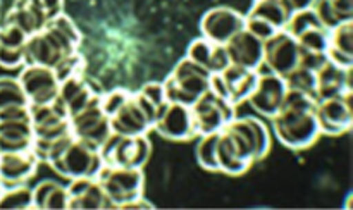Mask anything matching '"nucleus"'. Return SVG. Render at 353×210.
Here are the masks:
<instances>
[{
	"mask_svg": "<svg viewBox=\"0 0 353 210\" xmlns=\"http://www.w3.org/2000/svg\"><path fill=\"white\" fill-rule=\"evenodd\" d=\"M30 119L33 127V148L40 162L45 160L48 151L72 134L69 116L57 100L43 105H30Z\"/></svg>",
	"mask_w": 353,
	"mask_h": 210,
	"instance_id": "nucleus-6",
	"label": "nucleus"
},
{
	"mask_svg": "<svg viewBox=\"0 0 353 210\" xmlns=\"http://www.w3.org/2000/svg\"><path fill=\"white\" fill-rule=\"evenodd\" d=\"M352 93V69L341 67L327 59L316 72V100L334 98Z\"/></svg>",
	"mask_w": 353,
	"mask_h": 210,
	"instance_id": "nucleus-25",
	"label": "nucleus"
},
{
	"mask_svg": "<svg viewBox=\"0 0 353 210\" xmlns=\"http://www.w3.org/2000/svg\"><path fill=\"white\" fill-rule=\"evenodd\" d=\"M259 71L240 67V65L230 64L221 72H216L210 78V90L217 95L223 96L233 105L247 102L248 95L257 83Z\"/></svg>",
	"mask_w": 353,
	"mask_h": 210,
	"instance_id": "nucleus-13",
	"label": "nucleus"
},
{
	"mask_svg": "<svg viewBox=\"0 0 353 210\" xmlns=\"http://www.w3.org/2000/svg\"><path fill=\"white\" fill-rule=\"evenodd\" d=\"M0 14H2V0H0Z\"/></svg>",
	"mask_w": 353,
	"mask_h": 210,
	"instance_id": "nucleus-40",
	"label": "nucleus"
},
{
	"mask_svg": "<svg viewBox=\"0 0 353 210\" xmlns=\"http://www.w3.org/2000/svg\"><path fill=\"white\" fill-rule=\"evenodd\" d=\"M30 114V102L17 78L0 76V120Z\"/></svg>",
	"mask_w": 353,
	"mask_h": 210,
	"instance_id": "nucleus-30",
	"label": "nucleus"
},
{
	"mask_svg": "<svg viewBox=\"0 0 353 210\" xmlns=\"http://www.w3.org/2000/svg\"><path fill=\"white\" fill-rule=\"evenodd\" d=\"M327 59L341 67H353V21L338 24L330 31Z\"/></svg>",
	"mask_w": 353,
	"mask_h": 210,
	"instance_id": "nucleus-31",
	"label": "nucleus"
},
{
	"mask_svg": "<svg viewBox=\"0 0 353 210\" xmlns=\"http://www.w3.org/2000/svg\"><path fill=\"white\" fill-rule=\"evenodd\" d=\"M186 57L192 59V61L196 62L199 65H202V67L207 69L210 74L221 72L224 67L230 65V59H228L224 45L210 41L203 36L195 38V40L188 45Z\"/></svg>",
	"mask_w": 353,
	"mask_h": 210,
	"instance_id": "nucleus-29",
	"label": "nucleus"
},
{
	"mask_svg": "<svg viewBox=\"0 0 353 210\" xmlns=\"http://www.w3.org/2000/svg\"><path fill=\"white\" fill-rule=\"evenodd\" d=\"M210 78L212 74L207 69L192 59L183 57L162 81V86L169 102L192 105L207 90H210Z\"/></svg>",
	"mask_w": 353,
	"mask_h": 210,
	"instance_id": "nucleus-7",
	"label": "nucleus"
},
{
	"mask_svg": "<svg viewBox=\"0 0 353 210\" xmlns=\"http://www.w3.org/2000/svg\"><path fill=\"white\" fill-rule=\"evenodd\" d=\"M102 107L109 117L110 131L114 134H148L157 117V112L145 102L140 93L126 88L103 93Z\"/></svg>",
	"mask_w": 353,
	"mask_h": 210,
	"instance_id": "nucleus-4",
	"label": "nucleus"
},
{
	"mask_svg": "<svg viewBox=\"0 0 353 210\" xmlns=\"http://www.w3.org/2000/svg\"><path fill=\"white\" fill-rule=\"evenodd\" d=\"M312 9L330 30L341 23L353 21V0H316Z\"/></svg>",
	"mask_w": 353,
	"mask_h": 210,
	"instance_id": "nucleus-33",
	"label": "nucleus"
},
{
	"mask_svg": "<svg viewBox=\"0 0 353 210\" xmlns=\"http://www.w3.org/2000/svg\"><path fill=\"white\" fill-rule=\"evenodd\" d=\"M28 34L16 24L0 19V67L19 69L26 64Z\"/></svg>",
	"mask_w": 353,
	"mask_h": 210,
	"instance_id": "nucleus-26",
	"label": "nucleus"
},
{
	"mask_svg": "<svg viewBox=\"0 0 353 210\" xmlns=\"http://www.w3.org/2000/svg\"><path fill=\"white\" fill-rule=\"evenodd\" d=\"M216 138H217V133L203 134V136H200L199 143H196V148H195V155H196V162H199V165L210 172H217Z\"/></svg>",
	"mask_w": 353,
	"mask_h": 210,
	"instance_id": "nucleus-36",
	"label": "nucleus"
},
{
	"mask_svg": "<svg viewBox=\"0 0 353 210\" xmlns=\"http://www.w3.org/2000/svg\"><path fill=\"white\" fill-rule=\"evenodd\" d=\"M317 100L295 90L286 92L278 112L271 117L272 133L290 150H305L321 136L316 119Z\"/></svg>",
	"mask_w": 353,
	"mask_h": 210,
	"instance_id": "nucleus-2",
	"label": "nucleus"
},
{
	"mask_svg": "<svg viewBox=\"0 0 353 210\" xmlns=\"http://www.w3.org/2000/svg\"><path fill=\"white\" fill-rule=\"evenodd\" d=\"M68 209L71 210H97L112 209L105 191L97 178L71 179L68 185Z\"/></svg>",
	"mask_w": 353,
	"mask_h": 210,
	"instance_id": "nucleus-24",
	"label": "nucleus"
},
{
	"mask_svg": "<svg viewBox=\"0 0 353 210\" xmlns=\"http://www.w3.org/2000/svg\"><path fill=\"white\" fill-rule=\"evenodd\" d=\"M81 31L64 12L48 21L26 41V64L55 69L61 62L79 52Z\"/></svg>",
	"mask_w": 353,
	"mask_h": 210,
	"instance_id": "nucleus-3",
	"label": "nucleus"
},
{
	"mask_svg": "<svg viewBox=\"0 0 353 210\" xmlns=\"http://www.w3.org/2000/svg\"><path fill=\"white\" fill-rule=\"evenodd\" d=\"M33 148V127L30 114L0 120V154Z\"/></svg>",
	"mask_w": 353,
	"mask_h": 210,
	"instance_id": "nucleus-28",
	"label": "nucleus"
},
{
	"mask_svg": "<svg viewBox=\"0 0 353 210\" xmlns=\"http://www.w3.org/2000/svg\"><path fill=\"white\" fill-rule=\"evenodd\" d=\"M288 86H286L285 78L274 74V72H261L259 71L257 83H255L254 90L248 95L247 102L250 103L252 109L262 117L271 119L281 107L283 100H285Z\"/></svg>",
	"mask_w": 353,
	"mask_h": 210,
	"instance_id": "nucleus-19",
	"label": "nucleus"
},
{
	"mask_svg": "<svg viewBox=\"0 0 353 210\" xmlns=\"http://www.w3.org/2000/svg\"><path fill=\"white\" fill-rule=\"evenodd\" d=\"M224 48H226L230 64L252 69V71H261L264 65V40L250 33L247 28L230 38L228 43H224Z\"/></svg>",
	"mask_w": 353,
	"mask_h": 210,
	"instance_id": "nucleus-22",
	"label": "nucleus"
},
{
	"mask_svg": "<svg viewBox=\"0 0 353 210\" xmlns=\"http://www.w3.org/2000/svg\"><path fill=\"white\" fill-rule=\"evenodd\" d=\"M97 179L105 191L107 198L112 203V209H123L130 202L143 196V169L103 164V167L97 174Z\"/></svg>",
	"mask_w": 353,
	"mask_h": 210,
	"instance_id": "nucleus-8",
	"label": "nucleus"
},
{
	"mask_svg": "<svg viewBox=\"0 0 353 210\" xmlns=\"http://www.w3.org/2000/svg\"><path fill=\"white\" fill-rule=\"evenodd\" d=\"M316 72L314 69L305 67V65H296L292 72L285 78L288 90L302 92L316 98Z\"/></svg>",
	"mask_w": 353,
	"mask_h": 210,
	"instance_id": "nucleus-35",
	"label": "nucleus"
},
{
	"mask_svg": "<svg viewBox=\"0 0 353 210\" xmlns=\"http://www.w3.org/2000/svg\"><path fill=\"white\" fill-rule=\"evenodd\" d=\"M0 209H33V196H31V188L24 185L9 186L0 191Z\"/></svg>",
	"mask_w": 353,
	"mask_h": 210,
	"instance_id": "nucleus-34",
	"label": "nucleus"
},
{
	"mask_svg": "<svg viewBox=\"0 0 353 210\" xmlns=\"http://www.w3.org/2000/svg\"><path fill=\"white\" fill-rule=\"evenodd\" d=\"M0 19L16 24L30 36L40 31L50 21V16L40 0H14L12 7Z\"/></svg>",
	"mask_w": 353,
	"mask_h": 210,
	"instance_id": "nucleus-27",
	"label": "nucleus"
},
{
	"mask_svg": "<svg viewBox=\"0 0 353 210\" xmlns=\"http://www.w3.org/2000/svg\"><path fill=\"white\" fill-rule=\"evenodd\" d=\"M300 45V50L307 54L327 55L330 43V28L317 17L316 10L305 9L293 12L285 28Z\"/></svg>",
	"mask_w": 353,
	"mask_h": 210,
	"instance_id": "nucleus-12",
	"label": "nucleus"
},
{
	"mask_svg": "<svg viewBox=\"0 0 353 210\" xmlns=\"http://www.w3.org/2000/svg\"><path fill=\"white\" fill-rule=\"evenodd\" d=\"M152 129L162 138L171 141H188L196 136L195 124L190 105L178 102L165 103L161 112L155 117V123Z\"/></svg>",
	"mask_w": 353,
	"mask_h": 210,
	"instance_id": "nucleus-17",
	"label": "nucleus"
},
{
	"mask_svg": "<svg viewBox=\"0 0 353 210\" xmlns=\"http://www.w3.org/2000/svg\"><path fill=\"white\" fill-rule=\"evenodd\" d=\"M2 189H3V186H2V182H0V191H2Z\"/></svg>",
	"mask_w": 353,
	"mask_h": 210,
	"instance_id": "nucleus-41",
	"label": "nucleus"
},
{
	"mask_svg": "<svg viewBox=\"0 0 353 210\" xmlns=\"http://www.w3.org/2000/svg\"><path fill=\"white\" fill-rule=\"evenodd\" d=\"M286 3L290 6V9L293 12H299V10H305V9H312L316 0H285Z\"/></svg>",
	"mask_w": 353,
	"mask_h": 210,
	"instance_id": "nucleus-38",
	"label": "nucleus"
},
{
	"mask_svg": "<svg viewBox=\"0 0 353 210\" xmlns=\"http://www.w3.org/2000/svg\"><path fill=\"white\" fill-rule=\"evenodd\" d=\"M69 123H71V131L76 138L88 141V143L95 145L99 148L112 134L109 117H107L105 110L102 107V100L92 103L86 109L79 110L78 114L69 117Z\"/></svg>",
	"mask_w": 353,
	"mask_h": 210,
	"instance_id": "nucleus-21",
	"label": "nucleus"
},
{
	"mask_svg": "<svg viewBox=\"0 0 353 210\" xmlns=\"http://www.w3.org/2000/svg\"><path fill=\"white\" fill-rule=\"evenodd\" d=\"M316 119L319 124L321 134L340 136V134L348 133L353 124L352 93L319 100L316 105Z\"/></svg>",
	"mask_w": 353,
	"mask_h": 210,
	"instance_id": "nucleus-18",
	"label": "nucleus"
},
{
	"mask_svg": "<svg viewBox=\"0 0 353 210\" xmlns=\"http://www.w3.org/2000/svg\"><path fill=\"white\" fill-rule=\"evenodd\" d=\"M43 162L69 181L78 178H97L103 167L100 148L79 140L74 134H69L61 143L55 145Z\"/></svg>",
	"mask_w": 353,
	"mask_h": 210,
	"instance_id": "nucleus-5",
	"label": "nucleus"
},
{
	"mask_svg": "<svg viewBox=\"0 0 353 210\" xmlns=\"http://www.w3.org/2000/svg\"><path fill=\"white\" fill-rule=\"evenodd\" d=\"M40 158L33 150L2 151L0 154V182L3 188L24 185L37 174Z\"/></svg>",
	"mask_w": 353,
	"mask_h": 210,
	"instance_id": "nucleus-23",
	"label": "nucleus"
},
{
	"mask_svg": "<svg viewBox=\"0 0 353 210\" xmlns=\"http://www.w3.org/2000/svg\"><path fill=\"white\" fill-rule=\"evenodd\" d=\"M271 151V131L255 116L234 117L217 131L216 169L228 176H241Z\"/></svg>",
	"mask_w": 353,
	"mask_h": 210,
	"instance_id": "nucleus-1",
	"label": "nucleus"
},
{
	"mask_svg": "<svg viewBox=\"0 0 353 210\" xmlns=\"http://www.w3.org/2000/svg\"><path fill=\"white\" fill-rule=\"evenodd\" d=\"M17 81L30 105H43L57 100L61 83L54 69L37 64H24L17 76Z\"/></svg>",
	"mask_w": 353,
	"mask_h": 210,
	"instance_id": "nucleus-14",
	"label": "nucleus"
},
{
	"mask_svg": "<svg viewBox=\"0 0 353 210\" xmlns=\"http://www.w3.org/2000/svg\"><path fill=\"white\" fill-rule=\"evenodd\" d=\"M196 136L217 133L236 117V105L224 100L212 90H207L195 103L190 105Z\"/></svg>",
	"mask_w": 353,
	"mask_h": 210,
	"instance_id": "nucleus-10",
	"label": "nucleus"
},
{
	"mask_svg": "<svg viewBox=\"0 0 353 210\" xmlns=\"http://www.w3.org/2000/svg\"><path fill=\"white\" fill-rule=\"evenodd\" d=\"M103 96L102 88L93 79L86 76V72H76L69 78L62 79L59 86V102L65 109L68 116H74L79 110L86 109L92 103L100 102Z\"/></svg>",
	"mask_w": 353,
	"mask_h": 210,
	"instance_id": "nucleus-15",
	"label": "nucleus"
},
{
	"mask_svg": "<svg viewBox=\"0 0 353 210\" xmlns=\"http://www.w3.org/2000/svg\"><path fill=\"white\" fill-rule=\"evenodd\" d=\"M245 28V14L233 7L219 6L207 10L200 19V31L202 36L216 43H228L238 31Z\"/></svg>",
	"mask_w": 353,
	"mask_h": 210,
	"instance_id": "nucleus-20",
	"label": "nucleus"
},
{
	"mask_svg": "<svg viewBox=\"0 0 353 210\" xmlns=\"http://www.w3.org/2000/svg\"><path fill=\"white\" fill-rule=\"evenodd\" d=\"M292 14L293 10L285 0H255L245 14V28L261 40H268L285 30Z\"/></svg>",
	"mask_w": 353,
	"mask_h": 210,
	"instance_id": "nucleus-11",
	"label": "nucleus"
},
{
	"mask_svg": "<svg viewBox=\"0 0 353 210\" xmlns=\"http://www.w3.org/2000/svg\"><path fill=\"white\" fill-rule=\"evenodd\" d=\"M123 209H152V203L147 202L143 196H140V198L133 200V202H130L128 205H124Z\"/></svg>",
	"mask_w": 353,
	"mask_h": 210,
	"instance_id": "nucleus-39",
	"label": "nucleus"
},
{
	"mask_svg": "<svg viewBox=\"0 0 353 210\" xmlns=\"http://www.w3.org/2000/svg\"><path fill=\"white\" fill-rule=\"evenodd\" d=\"M300 45L286 30L264 40V65L274 74L286 78L300 64Z\"/></svg>",
	"mask_w": 353,
	"mask_h": 210,
	"instance_id": "nucleus-16",
	"label": "nucleus"
},
{
	"mask_svg": "<svg viewBox=\"0 0 353 210\" xmlns=\"http://www.w3.org/2000/svg\"><path fill=\"white\" fill-rule=\"evenodd\" d=\"M33 209L64 210L68 209V186L55 179H43L31 188Z\"/></svg>",
	"mask_w": 353,
	"mask_h": 210,
	"instance_id": "nucleus-32",
	"label": "nucleus"
},
{
	"mask_svg": "<svg viewBox=\"0 0 353 210\" xmlns=\"http://www.w3.org/2000/svg\"><path fill=\"white\" fill-rule=\"evenodd\" d=\"M40 2L43 3V7L47 9L50 19H54V17H57L59 14L64 12V2H65V0H40Z\"/></svg>",
	"mask_w": 353,
	"mask_h": 210,
	"instance_id": "nucleus-37",
	"label": "nucleus"
},
{
	"mask_svg": "<svg viewBox=\"0 0 353 210\" xmlns=\"http://www.w3.org/2000/svg\"><path fill=\"white\" fill-rule=\"evenodd\" d=\"M152 154V143L147 134H110L100 147V155L105 165L143 169Z\"/></svg>",
	"mask_w": 353,
	"mask_h": 210,
	"instance_id": "nucleus-9",
	"label": "nucleus"
}]
</instances>
